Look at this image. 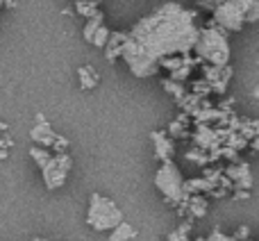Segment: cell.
I'll return each mask as SVG.
<instances>
[{"mask_svg": "<svg viewBox=\"0 0 259 241\" xmlns=\"http://www.w3.org/2000/svg\"><path fill=\"white\" fill-rule=\"evenodd\" d=\"M123 221V212L118 210V205L109 198L94 193L89 200V214H87V223L98 232H107V230L116 228Z\"/></svg>", "mask_w": 259, "mask_h": 241, "instance_id": "5", "label": "cell"}, {"mask_svg": "<svg viewBox=\"0 0 259 241\" xmlns=\"http://www.w3.org/2000/svg\"><path fill=\"white\" fill-rule=\"evenodd\" d=\"M257 134H259V120H257Z\"/></svg>", "mask_w": 259, "mask_h": 241, "instance_id": "35", "label": "cell"}, {"mask_svg": "<svg viewBox=\"0 0 259 241\" xmlns=\"http://www.w3.org/2000/svg\"><path fill=\"white\" fill-rule=\"evenodd\" d=\"M225 175L232 178L234 189H250L252 187V175H250V166L246 162H232L225 169Z\"/></svg>", "mask_w": 259, "mask_h": 241, "instance_id": "8", "label": "cell"}, {"mask_svg": "<svg viewBox=\"0 0 259 241\" xmlns=\"http://www.w3.org/2000/svg\"><path fill=\"white\" fill-rule=\"evenodd\" d=\"M32 241H48V239H41V237H36V239H32Z\"/></svg>", "mask_w": 259, "mask_h": 241, "instance_id": "34", "label": "cell"}, {"mask_svg": "<svg viewBox=\"0 0 259 241\" xmlns=\"http://www.w3.org/2000/svg\"><path fill=\"white\" fill-rule=\"evenodd\" d=\"M137 237V232H134V228L125 221H121V223L116 225V228H112V234H109V241H130Z\"/></svg>", "mask_w": 259, "mask_h": 241, "instance_id": "12", "label": "cell"}, {"mask_svg": "<svg viewBox=\"0 0 259 241\" xmlns=\"http://www.w3.org/2000/svg\"><path fill=\"white\" fill-rule=\"evenodd\" d=\"M0 159H7V148H0Z\"/></svg>", "mask_w": 259, "mask_h": 241, "instance_id": "31", "label": "cell"}, {"mask_svg": "<svg viewBox=\"0 0 259 241\" xmlns=\"http://www.w3.org/2000/svg\"><path fill=\"white\" fill-rule=\"evenodd\" d=\"M207 239L209 241H243V239H237V237H228V234H223L221 230H211Z\"/></svg>", "mask_w": 259, "mask_h": 241, "instance_id": "23", "label": "cell"}, {"mask_svg": "<svg viewBox=\"0 0 259 241\" xmlns=\"http://www.w3.org/2000/svg\"><path fill=\"white\" fill-rule=\"evenodd\" d=\"M252 96H255V98H259V87H255V91H252Z\"/></svg>", "mask_w": 259, "mask_h": 241, "instance_id": "32", "label": "cell"}, {"mask_svg": "<svg viewBox=\"0 0 259 241\" xmlns=\"http://www.w3.org/2000/svg\"><path fill=\"white\" fill-rule=\"evenodd\" d=\"M7 130V123H0V132H5Z\"/></svg>", "mask_w": 259, "mask_h": 241, "instance_id": "33", "label": "cell"}, {"mask_svg": "<svg viewBox=\"0 0 259 241\" xmlns=\"http://www.w3.org/2000/svg\"><path fill=\"white\" fill-rule=\"evenodd\" d=\"M77 77H80V87H82L84 91L94 89L96 82H98V73H96L91 66H82V68H77Z\"/></svg>", "mask_w": 259, "mask_h": 241, "instance_id": "13", "label": "cell"}, {"mask_svg": "<svg viewBox=\"0 0 259 241\" xmlns=\"http://www.w3.org/2000/svg\"><path fill=\"white\" fill-rule=\"evenodd\" d=\"M198 12L166 3L132 27L121 59L137 77H150L170 55H189L198 39Z\"/></svg>", "mask_w": 259, "mask_h": 241, "instance_id": "1", "label": "cell"}, {"mask_svg": "<svg viewBox=\"0 0 259 241\" xmlns=\"http://www.w3.org/2000/svg\"><path fill=\"white\" fill-rule=\"evenodd\" d=\"M75 12L84 18H91L98 12V3L96 0H75Z\"/></svg>", "mask_w": 259, "mask_h": 241, "instance_id": "15", "label": "cell"}, {"mask_svg": "<svg viewBox=\"0 0 259 241\" xmlns=\"http://www.w3.org/2000/svg\"><path fill=\"white\" fill-rule=\"evenodd\" d=\"M168 134L170 137H175V139H180V137H187V123H182V120H173L170 123V128H168Z\"/></svg>", "mask_w": 259, "mask_h": 241, "instance_id": "20", "label": "cell"}, {"mask_svg": "<svg viewBox=\"0 0 259 241\" xmlns=\"http://www.w3.org/2000/svg\"><path fill=\"white\" fill-rule=\"evenodd\" d=\"M109 34H112V32H109V27L103 23V25L96 30V34H94V39H91V44H94L96 48H105V46H107V41H109Z\"/></svg>", "mask_w": 259, "mask_h": 241, "instance_id": "18", "label": "cell"}, {"mask_svg": "<svg viewBox=\"0 0 259 241\" xmlns=\"http://www.w3.org/2000/svg\"><path fill=\"white\" fill-rule=\"evenodd\" d=\"M187 159H191L193 164H198V166H205V164H209V152L207 150H202V148H198V150H189L187 152Z\"/></svg>", "mask_w": 259, "mask_h": 241, "instance_id": "19", "label": "cell"}, {"mask_svg": "<svg viewBox=\"0 0 259 241\" xmlns=\"http://www.w3.org/2000/svg\"><path fill=\"white\" fill-rule=\"evenodd\" d=\"M125 39H127V32H112V34H109V41H107V46H105V57H107L109 62H116L123 55Z\"/></svg>", "mask_w": 259, "mask_h": 241, "instance_id": "10", "label": "cell"}, {"mask_svg": "<svg viewBox=\"0 0 259 241\" xmlns=\"http://www.w3.org/2000/svg\"><path fill=\"white\" fill-rule=\"evenodd\" d=\"M237 239H243V241L250 239V228H248V225H241V228L237 230Z\"/></svg>", "mask_w": 259, "mask_h": 241, "instance_id": "27", "label": "cell"}, {"mask_svg": "<svg viewBox=\"0 0 259 241\" xmlns=\"http://www.w3.org/2000/svg\"><path fill=\"white\" fill-rule=\"evenodd\" d=\"M30 157L36 162V166H39V169H44V166L48 164V159H50L53 155H50L48 148H44V146H32V148H30Z\"/></svg>", "mask_w": 259, "mask_h": 241, "instance_id": "17", "label": "cell"}, {"mask_svg": "<svg viewBox=\"0 0 259 241\" xmlns=\"http://www.w3.org/2000/svg\"><path fill=\"white\" fill-rule=\"evenodd\" d=\"M53 150L55 152H66L68 150V139L62 137V134H57V137H55V143H53Z\"/></svg>", "mask_w": 259, "mask_h": 241, "instance_id": "22", "label": "cell"}, {"mask_svg": "<svg viewBox=\"0 0 259 241\" xmlns=\"http://www.w3.org/2000/svg\"><path fill=\"white\" fill-rule=\"evenodd\" d=\"M14 146V141L9 137H5V139H0V148H12Z\"/></svg>", "mask_w": 259, "mask_h": 241, "instance_id": "28", "label": "cell"}, {"mask_svg": "<svg viewBox=\"0 0 259 241\" xmlns=\"http://www.w3.org/2000/svg\"><path fill=\"white\" fill-rule=\"evenodd\" d=\"M71 166H73V162H71V157H68V152H57V155L50 157L48 164L41 169L46 187H48L50 191L62 187V184L66 182V175H68V171H71Z\"/></svg>", "mask_w": 259, "mask_h": 241, "instance_id": "6", "label": "cell"}, {"mask_svg": "<svg viewBox=\"0 0 259 241\" xmlns=\"http://www.w3.org/2000/svg\"><path fill=\"white\" fill-rule=\"evenodd\" d=\"M193 53L198 55V59L205 64H214V66H228L230 64V41L228 32L223 27H219L211 21L209 27H200L198 32Z\"/></svg>", "mask_w": 259, "mask_h": 241, "instance_id": "2", "label": "cell"}, {"mask_svg": "<svg viewBox=\"0 0 259 241\" xmlns=\"http://www.w3.org/2000/svg\"><path fill=\"white\" fill-rule=\"evenodd\" d=\"M152 139V146H155V157L159 162H168L173 159L175 155V143H173V137L166 132H161V130H155V132L150 134Z\"/></svg>", "mask_w": 259, "mask_h": 241, "instance_id": "7", "label": "cell"}, {"mask_svg": "<svg viewBox=\"0 0 259 241\" xmlns=\"http://www.w3.org/2000/svg\"><path fill=\"white\" fill-rule=\"evenodd\" d=\"M100 25H103V12H96L91 18H87V25H84V32H82V34H84V39L89 41V44H91V39H94L96 30H98Z\"/></svg>", "mask_w": 259, "mask_h": 241, "instance_id": "14", "label": "cell"}, {"mask_svg": "<svg viewBox=\"0 0 259 241\" xmlns=\"http://www.w3.org/2000/svg\"><path fill=\"white\" fill-rule=\"evenodd\" d=\"M30 137H32V141H34L36 146L53 148L55 137H57V134H55V132H53V128H50V125L46 123L44 114H36V125H34V128H32Z\"/></svg>", "mask_w": 259, "mask_h": 241, "instance_id": "9", "label": "cell"}, {"mask_svg": "<svg viewBox=\"0 0 259 241\" xmlns=\"http://www.w3.org/2000/svg\"><path fill=\"white\" fill-rule=\"evenodd\" d=\"M155 187L164 193V200L170 207H178L180 203L189 200V193L184 191V178L180 173V169L173 162H161L159 171L155 173Z\"/></svg>", "mask_w": 259, "mask_h": 241, "instance_id": "4", "label": "cell"}, {"mask_svg": "<svg viewBox=\"0 0 259 241\" xmlns=\"http://www.w3.org/2000/svg\"><path fill=\"white\" fill-rule=\"evenodd\" d=\"M161 87H164V89L168 91V94L173 96L175 100H180L184 94H187V91H184V82H178V80H173V77L164 80V82H161Z\"/></svg>", "mask_w": 259, "mask_h": 241, "instance_id": "16", "label": "cell"}, {"mask_svg": "<svg viewBox=\"0 0 259 241\" xmlns=\"http://www.w3.org/2000/svg\"><path fill=\"white\" fill-rule=\"evenodd\" d=\"M166 241H191L187 237V232H182V230H175V232H168V237H166Z\"/></svg>", "mask_w": 259, "mask_h": 241, "instance_id": "24", "label": "cell"}, {"mask_svg": "<svg viewBox=\"0 0 259 241\" xmlns=\"http://www.w3.org/2000/svg\"><path fill=\"white\" fill-rule=\"evenodd\" d=\"M3 5H5V7L12 9V7H16V0H3Z\"/></svg>", "mask_w": 259, "mask_h": 241, "instance_id": "30", "label": "cell"}, {"mask_svg": "<svg viewBox=\"0 0 259 241\" xmlns=\"http://www.w3.org/2000/svg\"><path fill=\"white\" fill-rule=\"evenodd\" d=\"M234 198L237 200H248L250 198V189H234Z\"/></svg>", "mask_w": 259, "mask_h": 241, "instance_id": "26", "label": "cell"}, {"mask_svg": "<svg viewBox=\"0 0 259 241\" xmlns=\"http://www.w3.org/2000/svg\"><path fill=\"white\" fill-rule=\"evenodd\" d=\"M193 94H198V96L211 94V82H207L205 77H202V80H198V82H193Z\"/></svg>", "mask_w": 259, "mask_h": 241, "instance_id": "21", "label": "cell"}, {"mask_svg": "<svg viewBox=\"0 0 259 241\" xmlns=\"http://www.w3.org/2000/svg\"><path fill=\"white\" fill-rule=\"evenodd\" d=\"M198 5H200V7H205V9H211V12H214L216 7H219L221 3H225V0H196Z\"/></svg>", "mask_w": 259, "mask_h": 241, "instance_id": "25", "label": "cell"}, {"mask_svg": "<svg viewBox=\"0 0 259 241\" xmlns=\"http://www.w3.org/2000/svg\"><path fill=\"white\" fill-rule=\"evenodd\" d=\"M189 214L193 219H202L207 214V200L202 193H191L189 196Z\"/></svg>", "mask_w": 259, "mask_h": 241, "instance_id": "11", "label": "cell"}, {"mask_svg": "<svg viewBox=\"0 0 259 241\" xmlns=\"http://www.w3.org/2000/svg\"><path fill=\"white\" fill-rule=\"evenodd\" d=\"M250 146H252V150H259V134H257V137H252Z\"/></svg>", "mask_w": 259, "mask_h": 241, "instance_id": "29", "label": "cell"}, {"mask_svg": "<svg viewBox=\"0 0 259 241\" xmlns=\"http://www.w3.org/2000/svg\"><path fill=\"white\" fill-rule=\"evenodd\" d=\"M259 21V0H225L214 9V23L225 32H241L246 23Z\"/></svg>", "mask_w": 259, "mask_h": 241, "instance_id": "3", "label": "cell"}, {"mask_svg": "<svg viewBox=\"0 0 259 241\" xmlns=\"http://www.w3.org/2000/svg\"><path fill=\"white\" fill-rule=\"evenodd\" d=\"M96 3H98V5H100V3H103V0H96Z\"/></svg>", "mask_w": 259, "mask_h": 241, "instance_id": "36", "label": "cell"}]
</instances>
